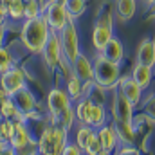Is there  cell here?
I'll return each instance as SVG.
<instances>
[{
    "label": "cell",
    "instance_id": "6da1fadb",
    "mask_svg": "<svg viewBox=\"0 0 155 155\" xmlns=\"http://www.w3.org/2000/svg\"><path fill=\"white\" fill-rule=\"evenodd\" d=\"M49 36H51V27L43 15H40L38 18L25 20V24L20 31V40H22L24 47L33 54H41Z\"/></svg>",
    "mask_w": 155,
    "mask_h": 155
},
{
    "label": "cell",
    "instance_id": "7a4b0ae2",
    "mask_svg": "<svg viewBox=\"0 0 155 155\" xmlns=\"http://www.w3.org/2000/svg\"><path fill=\"white\" fill-rule=\"evenodd\" d=\"M36 143H38V152L41 155H61L63 148L69 143V132L60 124L47 126Z\"/></svg>",
    "mask_w": 155,
    "mask_h": 155
},
{
    "label": "cell",
    "instance_id": "3957f363",
    "mask_svg": "<svg viewBox=\"0 0 155 155\" xmlns=\"http://www.w3.org/2000/svg\"><path fill=\"white\" fill-rule=\"evenodd\" d=\"M94 81L101 85L103 88H116L117 81L121 78V65L107 60L103 54H99L94 61Z\"/></svg>",
    "mask_w": 155,
    "mask_h": 155
},
{
    "label": "cell",
    "instance_id": "277c9868",
    "mask_svg": "<svg viewBox=\"0 0 155 155\" xmlns=\"http://www.w3.org/2000/svg\"><path fill=\"white\" fill-rule=\"evenodd\" d=\"M60 35V41H61V51H63V58L72 63L79 54V38H78L76 25L72 24V20L67 22V25L58 33Z\"/></svg>",
    "mask_w": 155,
    "mask_h": 155
},
{
    "label": "cell",
    "instance_id": "5b68a950",
    "mask_svg": "<svg viewBox=\"0 0 155 155\" xmlns=\"http://www.w3.org/2000/svg\"><path fill=\"white\" fill-rule=\"evenodd\" d=\"M69 107H72V101H71V97L67 96L65 90H61V88L49 90V94H47V110L52 117V121H56Z\"/></svg>",
    "mask_w": 155,
    "mask_h": 155
},
{
    "label": "cell",
    "instance_id": "8992f818",
    "mask_svg": "<svg viewBox=\"0 0 155 155\" xmlns=\"http://www.w3.org/2000/svg\"><path fill=\"white\" fill-rule=\"evenodd\" d=\"M43 16L51 27V31H56L60 33L67 22L71 20L67 11H65V5H60V4H54V2H47V5L43 7Z\"/></svg>",
    "mask_w": 155,
    "mask_h": 155
},
{
    "label": "cell",
    "instance_id": "52a82bcc",
    "mask_svg": "<svg viewBox=\"0 0 155 155\" xmlns=\"http://www.w3.org/2000/svg\"><path fill=\"white\" fill-rule=\"evenodd\" d=\"M0 88L7 94V96H15L18 90L25 88V74L24 71L11 67L9 71L0 74Z\"/></svg>",
    "mask_w": 155,
    "mask_h": 155
},
{
    "label": "cell",
    "instance_id": "ba28073f",
    "mask_svg": "<svg viewBox=\"0 0 155 155\" xmlns=\"http://www.w3.org/2000/svg\"><path fill=\"white\" fill-rule=\"evenodd\" d=\"M114 90V97H112V116L116 123H134V105L117 90Z\"/></svg>",
    "mask_w": 155,
    "mask_h": 155
},
{
    "label": "cell",
    "instance_id": "9c48e42d",
    "mask_svg": "<svg viewBox=\"0 0 155 155\" xmlns=\"http://www.w3.org/2000/svg\"><path fill=\"white\" fill-rule=\"evenodd\" d=\"M41 56L47 63V67H51L52 71L60 65L61 58H63V51H61V41H60V35L56 31H51V36L47 40L43 51H41Z\"/></svg>",
    "mask_w": 155,
    "mask_h": 155
},
{
    "label": "cell",
    "instance_id": "30bf717a",
    "mask_svg": "<svg viewBox=\"0 0 155 155\" xmlns=\"http://www.w3.org/2000/svg\"><path fill=\"white\" fill-rule=\"evenodd\" d=\"M33 144H36V141L33 139V135H31L27 124L22 123V121H16L15 134H13L11 141H9V146H11L16 153H22L25 148H29V146H33Z\"/></svg>",
    "mask_w": 155,
    "mask_h": 155
},
{
    "label": "cell",
    "instance_id": "8fae6325",
    "mask_svg": "<svg viewBox=\"0 0 155 155\" xmlns=\"http://www.w3.org/2000/svg\"><path fill=\"white\" fill-rule=\"evenodd\" d=\"M116 88L134 105V107H137L141 101H143V88L134 81V78L132 76H121L119 78V81H117Z\"/></svg>",
    "mask_w": 155,
    "mask_h": 155
},
{
    "label": "cell",
    "instance_id": "7c38bea8",
    "mask_svg": "<svg viewBox=\"0 0 155 155\" xmlns=\"http://www.w3.org/2000/svg\"><path fill=\"white\" fill-rule=\"evenodd\" d=\"M11 97H13V101H15L18 112L25 117V119L31 117V116H36V97H35V94H33L27 87L22 88V90H18V92H16L15 96H11Z\"/></svg>",
    "mask_w": 155,
    "mask_h": 155
},
{
    "label": "cell",
    "instance_id": "4fadbf2b",
    "mask_svg": "<svg viewBox=\"0 0 155 155\" xmlns=\"http://www.w3.org/2000/svg\"><path fill=\"white\" fill-rule=\"evenodd\" d=\"M96 134H97V139H99L101 148L105 152H112L114 153L119 148L121 143H119V137H117V132L114 128V124H103V126H99L96 130Z\"/></svg>",
    "mask_w": 155,
    "mask_h": 155
},
{
    "label": "cell",
    "instance_id": "5bb4252c",
    "mask_svg": "<svg viewBox=\"0 0 155 155\" xmlns=\"http://www.w3.org/2000/svg\"><path fill=\"white\" fill-rule=\"evenodd\" d=\"M72 67V72L76 74L83 83H88V81H94V65L92 61L85 56V54H78V58L71 63Z\"/></svg>",
    "mask_w": 155,
    "mask_h": 155
},
{
    "label": "cell",
    "instance_id": "9a60e30c",
    "mask_svg": "<svg viewBox=\"0 0 155 155\" xmlns=\"http://www.w3.org/2000/svg\"><path fill=\"white\" fill-rule=\"evenodd\" d=\"M137 63L146 65V67H155V41L150 38H144L137 49Z\"/></svg>",
    "mask_w": 155,
    "mask_h": 155
},
{
    "label": "cell",
    "instance_id": "2e32d148",
    "mask_svg": "<svg viewBox=\"0 0 155 155\" xmlns=\"http://www.w3.org/2000/svg\"><path fill=\"white\" fill-rule=\"evenodd\" d=\"M130 76L134 78V81L143 88V90H146L150 85H152V78H153V69L152 67H146V65H141V63H137L135 67H134V71H132V74Z\"/></svg>",
    "mask_w": 155,
    "mask_h": 155
},
{
    "label": "cell",
    "instance_id": "e0dca14e",
    "mask_svg": "<svg viewBox=\"0 0 155 155\" xmlns=\"http://www.w3.org/2000/svg\"><path fill=\"white\" fill-rule=\"evenodd\" d=\"M88 126L92 128H99L103 124H107V108L105 105H97V103H92L90 105V110H88V117H87V123Z\"/></svg>",
    "mask_w": 155,
    "mask_h": 155
},
{
    "label": "cell",
    "instance_id": "ac0fdd59",
    "mask_svg": "<svg viewBox=\"0 0 155 155\" xmlns=\"http://www.w3.org/2000/svg\"><path fill=\"white\" fill-rule=\"evenodd\" d=\"M112 38H114L112 27H105V25H97V24H96V27H94V31H92V45H94L99 52L107 47V43Z\"/></svg>",
    "mask_w": 155,
    "mask_h": 155
},
{
    "label": "cell",
    "instance_id": "d6986e66",
    "mask_svg": "<svg viewBox=\"0 0 155 155\" xmlns=\"http://www.w3.org/2000/svg\"><path fill=\"white\" fill-rule=\"evenodd\" d=\"M105 94H107V88H103V87H101V85H97L96 81H88V83H85L83 97L90 99L92 103H97V105H105V101H107Z\"/></svg>",
    "mask_w": 155,
    "mask_h": 155
},
{
    "label": "cell",
    "instance_id": "ffe728a7",
    "mask_svg": "<svg viewBox=\"0 0 155 155\" xmlns=\"http://www.w3.org/2000/svg\"><path fill=\"white\" fill-rule=\"evenodd\" d=\"M101 54H103L107 60H110V61H114V63H119V65H121V61H123V58H124L123 43H121L117 38H112L108 43H107V47L101 51Z\"/></svg>",
    "mask_w": 155,
    "mask_h": 155
},
{
    "label": "cell",
    "instance_id": "44dd1931",
    "mask_svg": "<svg viewBox=\"0 0 155 155\" xmlns=\"http://www.w3.org/2000/svg\"><path fill=\"white\" fill-rule=\"evenodd\" d=\"M114 128L117 132L119 143L123 146H134V143H135V128H134L132 123H116Z\"/></svg>",
    "mask_w": 155,
    "mask_h": 155
},
{
    "label": "cell",
    "instance_id": "7402d4cb",
    "mask_svg": "<svg viewBox=\"0 0 155 155\" xmlns=\"http://www.w3.org/2000/svg\"><path fill=\"white\" fill-rule=\"evenodd\" d=\"M83 90H85V83H83L74 72H71L69 78H67V90H65L67 96L71 97V101L81 99V97H83Z\"/></svg>",
    "mask_w": 155,
    "mask_h": 155
},
{
    "label": "cell",
    "instance_id": "603a6c76",
    "mask_svg": "<svg viewBox=\"0 0 155 155\" xmlns=\"http://www.w3.org/2000/svg\"><path fill=\"white\" fill-rule=\"evenodd\" d=\"M0 119H15V121L25 123V117L18 112V108H16L13 97H7V99L0 105Z\"/></svg>",
    "mask_w": 155,
    "mask_h": 155
},
{
    "label": "cell",
    "instance_id": "cb8c5ba5",
    "mask_svg": "<svg viewBox=\"0 0 155 155\" xmlns=\"http://www.w3.org/2000/svg\"><path fill=\"white\" fill-rule=\"evenodd\" d=\"M94 134H96V128H92V126H88V124L79 123V124L76 126V132H74V143H76L78 146L83 150V148L87 146L88 139H90Z\"/></svg>",
    "mask_w": 155,
    "mask_h": 155
},
{
    "label": "cell",
    "instance_id": "d4e9b609",
    "mask_svg": "<svg viewBox=\"0 0 155 155\" xmlns=\"http://www.w3.org/2000/svg\"><path fill=\"white\" fill-rule=\"evenodd\" d=\"M116 9L121 20H130L135 15V0H116Z\"/></svg>",
    "mask_w": 155,
    "mask_h": 155
},
{
    "label": "cell",
    "instance_id": "484cf974",
    "mask_svg": "<svg viewBox=\"0 0 155 155\" xmlns=\"http://www.w3.org/2000/svg\"><path fill=\"white\" fill-rule=\"evenodd\" d=\"M85 9H87V2L85 0H67L65 2V11H67L71 20L79 18L85 13Z\"/></svg>",
    "mask_w": 155,
    "mask_h": 155
},
{
    "label": "cell",
    "instance_id": "4316f807",
    "mask_svg": "<svg viewBox=\"0 0 155 155\" xmlns=\"http://www.w3.org/2000/svg\"><path fill=\"white\" fill-rule=\"evenodd\" d=\"M90 105L92 101L87 99V97H81L76 101V107H74V114H76V121L79 123H87V117H88V110H90Z\"/></svg>",
    "mask_w": 155,
    "mask_h": 155
},
{
    "label": "cell",
    "instance_id": "83f0119b",
    "mask_svg": "<svg viewBox=\"0 0 155 155\" xmlns=\"http://www.w3.org/2000/svg\"><path fill=\"white\" fill-rule=\"evenodd\" d=\"M15 126H16L15 119H0V141L9 144V141L15 134Z\"/></svg>",
    "mask_w": 155,
    "mask_h": 155
},
{
    "label": "cell",
    "instance_id": "f1b7e54d",
    "mask_svg": "<svg viewBox=\"0 0 155 155\" xmlns=\"http://www.w3.org/2000/svg\"><path fill=\"white\" fill-rule=\"evenodd\" d=\"M56 121H58V124H60V126H63L67 132H71V130H72V126H74V121H76L74 108H72V107H69V108H67L61 116L58 117Z\"/></svg>",
    "mask_w": 155,
    "mask_h": 155
},
{
    "label": "cell",
    "instance_id": "f546056e",
    "mask_svg": "<svg viewBox=\"0 0 155 155\" xmlns=\"http://www.w3.org/2000/svg\"><path fill=\"white\" fill-rule=\"evenodd\" d=\"M41 13H43V9H41V4H40L38 0H31V2H25V11H24V18H25V20H31V18H38Z\"/></svg>",
    "mask_w": 155,
    "mask_h": 155
},
{
    "label": "cell",
    "instance_id": "4dcf8cb0",
    "mask_svg": "<svg viewBox=\"0 0 155 155\" xmlns=\"http://www.w3.org/2000/svg\"><path fill=\"white\" fill-rule=\"evenodd\" d=\"M13 67V54L7 47L0 45V74Z\"/></svg>",
    "mask_w": 155,
    "mask_h": 155
},
{
    "label": "cell",
    "instance_id": "1f68e13d",
    "mask_svg": "<svg viewBox=\"0 0 155 155\" xmlns=\"http://www.w3.org/2000/svg\"><path fill=\"white\" fill-rule=\"evenodd\" d=\"M24 11H25V2L24 0H11V5H9V16L13 20H20L24 18Z\"/></svg>",
    "mask_w": 155,
    "mask_h": 155
},
{
    "label": "cell",
    "instance_id": "d6a6232c",
    "mask_svg": "<svg viewBox=\"0 0 155 155\" xmlns=\"http://www.w3.org/2000/svg\"><path fill=\"white\" fill-rule=\"evenodd\" d=\"M103 148H101V143H99V139H97V134H94L90 139H88V143H87V146L83 148V153L85 155H96L99 153Z\"/></svg>",
    "mask_w": 155,
    "mask_h": 155
},
{
    "label": "cell",
    "instance_id": "836d02e7",
    "mask_svg": "<svg viewBox=\"0 0 155 155\" xmlns=\"http://www.w3.org/2000/svg\"><path fill=\"white\" fill-rule=\"evenodd\" d=\"M61 155H85V153H83V150H81V148L78 146L74 141H72V143L69 141V143H67V146L63 148Z\"/></svg>",
    "mask_w": 155,
    "mask_h": 155
},
{
    "label": "cell",
    "instance_id": "e575fe53",
    "mask_svg": "<svg viewBox=\"0 0 155 155\" xmlns=\"http://www.w3.org/2000/svg\"><path fill=\"white\" fill-rule=\"evenodd\" d=\"M144 112L152 117V119H155V94H152V96L144 101Z\"/></svg>",
    "mask_w": 155,
    "mask_h": 155
},
{
    "label": "cell",
    "instance_id": "d590c367",
    "mask_svg": "<svg viewBox=\"0 0 155 155\" xmlns=\"http://www.w3.org/2000/svg\"><path fill=\"white\" fill-rule=\"evenodd\" d=\"M114 155H143L137 148H134V146H119Z\"/></svg>",
    "mask_w": 155,
    "mask_h": 155
},
{
    "label": "cell",
    "instance_id": "8d00e7d4",
    "mask_svg": "<svg viewBox=\"0 0 155 155\" xmlns=\"http://www.w3.org/2000/svg\"><path fill=\"white\" fill-rule=\"evenodd\" d=\"M0 155H18V153H16V152H15V150H13L9 144H7L4 150H0Z\"/></svg>",
    "mask_w": 155,
    "mask_h": 155
},
{
    "label": "cell",
    "instance_id": "74e56055",
    "mask_svg": "<svg viewBox=\"0 0 155 155\" xmlns=\"http://www.w3.org/2000/svg\"><path fill=\"white\" fill-rule=\"evenodd\" d=\"M51 2H54V4H60V5H65V2H67V0H51Z\"/></svg>",
    "mask_w": 155,
    "mask_h": 155
},
{
    "label": "cell",
    "instance_id": "f35d334b",
    "mask_svg": "<svg viewBox=\"0 0 155 155\" xmlns=\"http://www.w3.org/2000/svg\"><path fill=\"white\" fill-rule=\"evenodd\" d=\"M96 155H114V153H112V152H105V150H101L99 153H96Z\"/></svg>",
    "mask_w": 155,
    "mask_h": 155
},
{
    "label": "cell",
    "instance_id": "ab89813d",
    "mask_svg": "<svg viewBox=\"0 0 155 155\" xmlns=\"http://www.w3.org/2000/svg\"><path fill=\"white\" fill-rule=\"evenodd\" d=\"M152 16H155V0L152 2Z\"/></svg>",
    "mask_w": 155,
    "mask_h": 155
},
{
    "label": "cell",
    "instance_id": "60d3db41",
    "mask_svg": "<svg viewBox=\"0 0 155 155\" xmlns=\"http://www.w3.org/2000/svg\"><path fill=\"white\" fill-rule=\"evenodd\" d=\"M146 2H148V4H152V2H153V0H146Z\"/></svg>",
    "mask_w": 155,
    "mask_h": 155
},
{
    "label": "cell",
    "instance_id": "b9f144b4",
    "mask_svg": "<svg viewBox=\"0 0 155 155\" xmlns=\"http://www.w3.org/2000/svg\"><path fill=\"white\" fill-rule=\"evenodd\" d=\"M35 155H41V153H40V152H36V153H35Z\"/></svg>",
    "mask_w": 155,
    "mask_h": 155
},
{
    "label": "cell",
    "instance_id": "7bdbcfd3",
    "mask_svg": "<svg viewBox=\"0 0 155 155\" xmlns=\"http://www.w3.org/2000/svg\"><path fill=\"white\" fill-rule=\"evenodd\" d=\"M24 2H31V0H24Z\"/></svg>",
    "mask_w": 155,
    "mask_h": 155
},
{
    "label": "cell",
    "instance_id": "ee69618b",
    "mask_svg": "<svg viewBox=\"0 0 155 155\" xmlns=\"http://www.w3.org/2000/svg\"><path fill=\"white\" fill-rule=\"evenodd\" d=\"M47 2H51V0H47ZM45 5H47V4H45Z\"/></svg>",
    "mask_w": 155,
    "mask_h": 155
}]
</instances>
